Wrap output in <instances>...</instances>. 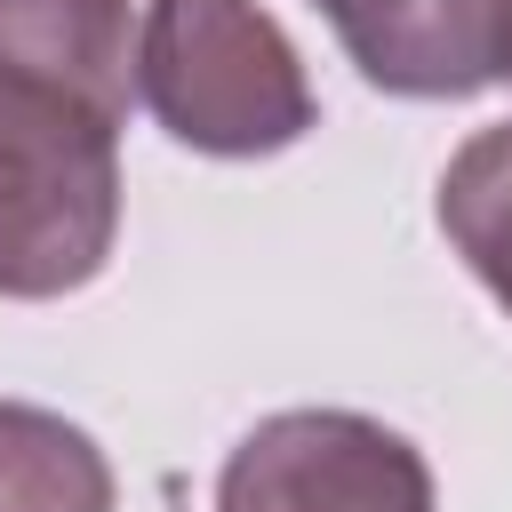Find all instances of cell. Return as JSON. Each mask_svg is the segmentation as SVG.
Masks as SVG:
<instances>
[{
	"mask_svg": "<svg viewBox=\"0 0 512 512\" xmlns=\"http://www.w3.org/2000/svg\"><path fill=\"white\" fill-rule=\"evenodd\" d=\"M360 80L392 96H472L512 80V0H312Z\"/></svg>",
	"mask_w": 512,
	"mask_h": 512,
	"instance_id": "277c9868",
	"label": "cell"
},
{
	"mask_svg": "<svg viewBox=\"0 0 512 512\" xmlns=\"http://www.w3.org/2000/svg\"><path fill=\"white\" fill-rule=\"evenodd\" d=\"M128 80V0H0V296L104 272Z\"/></svg>",
	"mask_w": 512,
	"mask_h": 512,
	"instance_id": "6da1fadb",
	"label": "cell"
},
{
	"mask_svg": "<svg viewBox=\"0 0 512 512\" xmlns=\"http://www.w3.org/2000/svg\"><path fill=\"white\" fill-rule=\"evenodd\" d=\"M0 512H112V464L80 424L0 400Z\"/></svg>",
	"mask_w": 512,
	"mask_h": 512,
	"instance_id": "5b68a950",
	"label": "cell"
},
{
	"mask_svg": "<svg viewBox=\"0 0 512 512\" xmlns=\"http://www.w3.org/2000/svg\"><path fill=\"white\" fill-rule=\"evenodd\" d=\"M216 512H432V472L376 416L288 408L232 448Z\"/></svg>",
	"mask_w": 512,
	"mask_h": 512,
	"instance_id": "3957f363",
	"label": "cell"
},
{
	"mask_svg": "<svg viewBox=\"0 0 512 512\" xmlns=\"http://www.w3.org/2000/svg\"><path fill=\"white\" fill-rule=\"evenodd\" d=\"M136 96L216 160L280 152L312 128V80L256 0H152L136 32Z\"/></svg>",
	"mask_w": 512,
	"mask_h": 512,
	"instance_id": "7a4b0ae2",
	"label": "cell"
},
{
	"mask_svg": "<svg viewBox=\"0 0 512 512\" xmlns=\"http://www.w3.org/2000/svg\"><path fill=\"white\" fill-rule=\"evenodd\" d=\"M440 224L456 240V256L488 280V296L512 312V120L480 128L448 176H440Z\"/></svg>",
	"mask_w": 512,
	"mask_h": 512,
	"instance_id": "8992f818",
	"label": "cell"
}]
</instances>
